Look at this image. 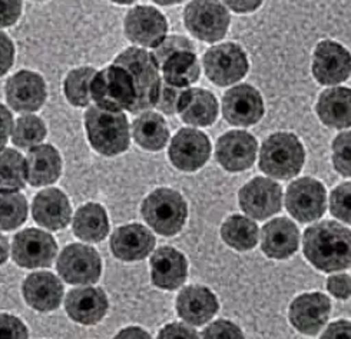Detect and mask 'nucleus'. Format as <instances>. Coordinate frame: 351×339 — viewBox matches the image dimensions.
<instances>
[{"mask_svg": "<svg viewBox=\"0 0 351 339\" xmlns=\"http://www.w3.org/2000/svg\"><path fill=\"white\" fill-rule=\"evenodd\" d=\"M317 115L330 127L348 129L351 125V90L348 88H330L317 102Z\"/></svg>", "mask_w": 351, "mask_h": 339, "instance_id": "nucleus-29", "label": "nucleus"}, {"mask_svg": "<svg viewBox=\"0 0 351 339\" xmlns=\"http://www.w3.org/2000/svg\"><path fill=\"white\" fill-rule=\"evenodd\" d=\"M164 82L173 88H188L199 79L201 68L195 51H178L162 64Z\"/></svg>", "mask_w": 351, "mask_h": 339, "instance_id": "nucleus-31", "label": "nucleus"}, {"mask_svg": "<svg viewBox=\"0 0 351 339\" xmlns=\"http://www.w3.org/2000/svg\"><path fill=\"white\" fill-rule=\"evenodd\" d=\"M136 93L132 77L121 64H109L101 72H97L90 82V101L98 108L122 112L131 109L135 105Z\"/></svg>", "mask_w": 351, "mask_h": 339, "instance_id": "nucleus-6", "label": "nucleus"}, {"mask_svg": "<svg viewBox=\"0 0 351 339\" xmlns=\"http://www.w3.org/2000/svg\"><path fill=\"white\" fill-rule=\"evenodd\" d=\"M56 268L65 282L89 285L99 281L102 261L97 249L82 244H72L60 252Z\"/></svg>", "mask_w": 351, "mask_h": 339, "instance_id": "nucleus-9", "label": "nucleus"}, {"mask_svg": "<svg viewBox=\"0 0 351 339\" xmlns=\"http://www.w3.org/2000/svg\"><path fill=\"white\" fill-rule=\"evenodd\" d=\"M328 292L337 299H348L351 294L350 275L341 273V275H332L327 279Z\"/></svg>", "mask_w": 351, "mask_h": 339, "instance_id": "nucleus-45", "label": "nucleus"}, {"mask_svg": "<svg viewBox=\"0 0 351 339\" xmlns=\"http://www.w3.org/2000/svg\"><path fill=\"white\" fill-rule=\"evenodd\" d=\"M97 73L93 68L84 66L73 69L68 73L63 90L71 105L76 108H85L90 103V82Z\"/></svg>", "mask_w": 351, "mask_h": 339, "instance_id": "nucleus-36", "label": "nucleus"}, {"mask_svg": "<svg viewBox=\"0 0 351 339\" xmlns=\"http://www.w3.org/2000/svg\"><path fill=\"white\" fill-rule=\"evenodd\" d=\"M330 312V298L322 292H310L297 297L291 302L289 318L298 332L315 335L327 324Z\"/></svg>", "mask_w": 351, "mask_h": 339, "instance_id": "nucleus-18", "label": "nucleus"}, {"mask_svg": "<svg viewBox=\"0 0 351 339\" xmlns=\"http://www.w3.org/2000/svg\"><path fill=\"white\" fill-rule=\"evenodd\" d=\"M155 236L141 223L119 226L110 236V251L125 262L142 261L154 251Z\"/></svg>", "mask_w": 351, "mask_h": 339, "instance_id": "nucleus-20", "label": "nucleus"}, {"mask_svg": "<svg viewBox=\"0 0 351 339\" xmlns=\"http://www.w3.org/2000/svg\"><path fill=\"white\" fill-rule=\"evenodd\" d=\"M168 34L165 16L151 6H136L125 18V35L132 43L145 47L161 45Z\"/></svg>", "mask_w": 351, "mask_h": 339, "instance_id": "nucleus-14", "label": "nucleus"}, {"mask_svg": "<svg viewBox=\"0 0 351 339\" xmlns=\"http://www.w3.org/2000/svg\"><path fill=\"white\" fill-rule=\"evenodd\" d=\"M205 75L217 86H230L248 72V58L239 45L227 42L213 46L202 58Z\"/></svg>", "mask_w": 351, "mask_h": 339, "instance_id": "nucleus-8", "label": "nucleus"}, {"mask_svg": "<svg viewBox=\"0 0 351 339\" xmlns=\"http://www.w3.org/2000/svg\"><path fill=\"white\" fill-rule=\"evenodd\" d=\"M221 238L232 249L245 252L257 245L258 226L245 216L232 215L222 223Z\"/></svg>", "mask_w": 351, "mask_h": 339, "instance_id": "nucleus-33", "label": "nucleus"}, {"mask_svg": "<svg viewBox=\"0 0 351 339\" xmlns=\"http://www.w3.org/2000/svg\"><path fill=\"white\" fill-rule=\"evenodd\" d=\"M184 89L185 88H173L165 82L164 85L161 84V90H159L158 102L155 108L165 113V115H175V113L178 112V103Z\"/></svg>", "mask_w": 351, "mask_h": 339, "instance_id": "nucleus-41", "label": "nucleus"}, {"mask_svg": "<svg viewBox=\"0 0 351 339\" xmlns=\"http://www.w3.org/2000/svg\"><path fill=\"white\" fill-rule=\"evenodd\" d=\"M22 0H0V29L9 27L19 21Z\"/></svg>", "mask_w": 351, "mask_h": 339, "instance_id": "nucleus-44", "label": "nucleus"}, {"mask_svg": "<svg viewBox=\"0 0 351 339\" xmlns=\"http://www.w3.org/2000/svg\"><path fill=\"white\" fill-rule=\"evenodd\" d=\"M109 308L106 294L99 288L72 289L65 299L68 316L81 325H95L104 319Z\"/></svg>", "mask_w": 351, "mask_h": 339, "instance_id": "nucleus-21", "label": "nucleus"}, {"mask_svg": "<svg viewBox=\"0 0 351 339\" xmlns=\"http://www.w3.org/2000/svg\"><path fill=\"white\" fill-rule=\"evenodd\" d=\"M351 59L347 49L337 42L323 40L315 46L313 56V75L326 86L339 85L350 77Z\"/></svg>", "mask_w": 351, "mask_h": 339, "instance_id": "nucleus-16", "label": "nucleus"}, {"mask_svg": "<svg viewBox=\"0 0 351 339\" xmlns=\"http://www.w3.org/2000/svg\"><path fill=\"white\" fill-rule=\"evenodd\" d=\"M26 303L39 312H51L59 308L63 298V285L51 272H35L23 282Z\"/></svg>", "mask_w": 351, "mask_h": 339, "instance_id": "nucleus-25", "label": "nucleus"}, {"mask_svg": "<svg viewBox=\"0 0 351 339\" xmlns=\"http://www.w3.org/2000/svg\"><path fill=\"white\" fill-rule=\"evenodd\" d=\"M14 60V46L6 34L0 32V76L6 75Z\"/></svg>", "mask_w": 351, "mask_h": 339, "instance_id": "nucleus-46", "label": "nucleus"}, {"mask_svg": "<svg viewBox=\"0 0 351 339\" xmlns=\"http://www.w3.org/2000/svg\"><path fill=\"white\" fill-rule=\"evenodd\" d=\"M26 179L32 186L55 184L62 172V159L52 145H36L26 156Z\"/></svg>", "mask_w": 351, "mask_h": 339, "instance_id": "nucleus-28", "label": "nucleus"}, {"mask_svg": "<svg viewBox=\"0 0 351 339\" xmlns=\"http://www.w3.org/2000/svg\"><path fill=\"white\" fill-rule=\"evenodd\" d=\"M217 297L205 286H186L177 297V312L181 319L193 327H202L218 312Z\"/></svg>", "mask_w": 351, "mask_h": 339, "instance_id": "nucleus-22", "label": "nucleus"}, {"mask_svg": "<svg viewBox=\"0 0 351 339\" xmlns=\"http://www.w3.org/2000/svg\"><path fill=\"white\" fill-rule=\"evenodd\" d=\"M46 126L43 121L35 115H23L12 129V142L18 148H34L46 138Z\"/></svg>", "mask_w": 351, "mask_h": 339, "instance_id": "nucleus-37", "label": "nucleus"}, {"mask_svg": "<svg viewBox=\"0 0 351 339\" xmlns=\"http://www.w3.org/2000/svg\"><path fill=\"white\" fill-rule=\"evenodd\" d=\"M306 160L301 140L290 132H277L268 136L260 152V169L276 179L287 181L297 176Z\"/></svg>", "mask_w": 351, "mask_h": 339, "instance_id": "nucleus-4", "label": "nucleus"}, {"mask_svg": "<svg viewBox=\"0 0 351 339\" xmlns=\"http://www.w3.org/2000/svg\"><path fill=\"white\" fill-rule=\"evenodd\" d=\"M177 113L186 125L211 126L218 116V102L210 90L202 88L184 89Z\"/></svg>", "mask_w": 351, "mask_h": 339, "instance_id": "nucleus-27", "label": "nucleus"}, {"mask_svg": "<svg viewBox=\"0 0 351 339\" xmlns=\"http://www.w3.org/2000/svg\"><path fill=\"white\" fill-rule=\"evenodd\" d=\"M158 338H162V339L189 338V339H194V338H198V334L194 328H189L184 324H171V325H167L164 329L159 331Z\"/></svg>", "mask_w": 351, "mask_h": 339, "instance_id": "nucleus-47", "label": "nucleus"}, {"mask_svg": "<svg viewBox=\"0 0 351 339\" xmlns=\"http://www.w3.org/2000/svg\"><path fill=\"white\" fill-rule=\"evenodd\" d=\"M202 338H208V339H239L244 338V334L241 328H238L235 324H232L231 321L227 319H219L214 324L206 327L202 331Z\"/></svg>", "mask_w": 351, "mask_h": 339, "instance_id": "nucleus-42", "label": "nucleus"}, {"mask_svg": "<svg viewBox=\"0 0 351 339\" xmlns=\"http://www.w3.org/2000/svg\"><path fill=\"white\" fill-rule=\"evenodd\" d=\"M115 64H121L130 72L135 86L136 99L131 113H142L156 106L159 90H161V77H159L158 64L152 53L138 47H130L117 56Z\"/></svg>", "mask_w": 351, "mask_h": 339, "instance_id": "nucleus-3", "label": "nucleus"}, {"mask_svg": "<svg viewBox=\"0 0 351 339\" xmlns=\"http://www.w3.org/2000/svg\"><path fill=\"white\" fill-rule=\"evenodd\" d=\"M6 101L16 112H36L46 101V84L39 73L21 71L5 86Z\"/></svg>", "mask_w": 351, "mask_h": 339, "instance_id": "nucleus-19", "label": "nucleus"}, {"mask_svg": "<svg viewBox=\"0 0 351 339\" xmlns=\"http://www.w3.org/2000/svg\"><path fill=\"white\" fill-rule=\"evenodd\" d=\"M154 2L161 6H171V5H178L184 2V0H154Z\"/></svg>", "mask_w": 351, "mask_h": 339, "instance_id": "nucleus-53", "label": "nucleus"}, {"mask_svg": "<svg viewBox=\"0 0 351 339\" xmlns=\"http://www.w3.org/2000/svg\"><path fill=\"white\" fill-rule=\"evenodd\" d=\"M9 258V242L8 238L0 234V265H3Z\"/></svg>", "mask_w": 351, "mask_h": 339, "instance_id": "nucleus-52", "label": "nucleus"}, {"mask_svg": "<svg viewBox=\"0 0 351 339\" xmlns=\"http://www.w3.org/2000/svg\"><path fill=\"white\" fill-rule=\"evenodd\" d=\"M258 143L245 131H230L217 140L215 158L218 164L228 172L250 169L257 158Z\"/></svg>", "mask_w": 351, "mask_h": 339, "instance_id": "nucleus-17", "label": "nucleus"}, {"mask_svg": "<svg viewBox=\"0 0 351 339\" xmlns=\"http://www.w3.org/2000/svg\"><path fill=\"white\" fill-rule=\"evenodd\" d=\"M222 115L234 126H252L264 116L261 93L251 85H238L222 98Z\"/></svg>", "mask_w": 351, "mask_h": 339, "instance_id": "nucleus-15", "label": "nucleus"}, {"mask_svg": "<svg viewBox=\"0 0 351 339\" xmlns=\"http://www.w3.org/2000/svg\"><path fill=\"white\" fill-rule=\"evenodd\" d=\"M56 253L58 245L53 236L40 229L29 228L16 234L12 244L13 261L27 269L51 266Z\"/></svg>", "mask_w": 351, "mask_h": 339, "instance_id": "nucleus-11", "label": "nucleus"}, {"mask_svg": "<svg viewBox=\"0 0 351 339\" xmlns=\"http://www.w3.org/2000/svg\"><path fill=\"white\" fill-rule=\"evenodd\" d=\"M238 202L248 216L264 221L281 211L282 189L267 177H254L239 190Z\"/></svg>", "mask_w": 351, "mask_h": 339, "instance_id": "nucleus-13", "label": "nucleus"}, {"mask_svg": "<svg viewBox=\"0 0 351 339\" xmlns=\"http://www.w3.org/2000/svg\"><path fill=\"white\" fill-rule=\"evenodd\" d=\"M350 199H351V185L350 182L339 185L332 190L330 197V211L334 218L346 223L351 222L350 215Z\"/></svg>", "mask_w": 351, "mask_h": 339, "instance_id": "nucleus-39", "label": "nucleus"}, {"mask_svg": "<svg viewBox=\"0 0 351 339\" xmlns=\"http://www.w3.org/2000/svg\"><path fill=\"white\" fill-rule=\"evenodd\" d=\"M171 164L182 172L201 169L211 156V142L204 132L184 127L172 138L168 151Z\"/></svg>", "mask_w": 351, "mask_h": 339, "instance_id": "nucleus-12", "label": "nucleus"}, {"mask_svg": "<svg viewBox=\"0 0 351 339\" xmlns=\"http://www.w3.org/2000/svg\"><path fill=\"white\" fill-rule=\"evenodd\" d=\"M13 129V118L6 106L0 103V149L5 148Z\"/></svg>", "mask_w": 351, "mask_h": 339, "instance_id": "nucleus-48", "label": "nucleus"}, {"mask_svg": "<svg viewBox=\"0 0 351 339\" xmlns=\"http://www.w3.org/2000/svg\"><path fill=\"white\" fill-rule=\"evenodd\" d=\"M110 2L118 3V5H131L135 2V0H110Z\"/></svg>", "mask_w": 351, "mask_h": 339, "instance_id": "nucleus-54", "label": "nucleus"}, {"mask_svg": "<svg viewBox=\"0 0 351 339\" xmlns=\"http://www.w3.org/2000/svg\"><path fill=\"white\" fill-rule=\"evenodd\" d=\"M285 206L287 211L298 222H313L322 218L326 212V188L313 177H300L287 189Z\"/></svg>", "mask_w": 351, "mask_h": 339, "instance_id": "nucleus-10", "label": "nucleus"}, {"mask_svg": "<svg viewBox=\"0 0 351 339\" xmlns=\"http://www.w3.org/2000/svg\"><path fill=\"white\" fill-rule=\"evenodd\" d=\"M222 2L232 12L241 14L252 13L263 5V0H222Z\"/></svg>", "mask_w": 351, "mask_h": 339, "instance_id": "nucleus-49", "label": "nucleus"}, {"mask_svg": "<svg viewBox=\"0 0 351 339\" xmlns=\"http://www.w3.org/2000/svg\"><path fill=\"white\" fill-rule=\"evenodd\" d=\"M188 275L186 258L172 247H161L151 258L152 284L165 290H175L184 285Z\"/></svg>", "mask_w": 351, "mask_h": 339, "instance_id": "nucleus-24", "label": "nucleus"}, {"mask_svg": "<svg viewBox=\"0 0 351 339\" xmlns=\"http://www.w3.org/2000/svg\"><path fill=\"white\" fill-rule=\"evenodd\" d=\"M141 212L156 234L173 236L184 228L188 206L180 192L169 188H159L142 202Z\"/></svg>", "mask_w": 351, "mask_h": 339, "instance_id": "nucleus-5", "label": "nucleus"}, {"mask_svg": "<svg viewBox=\"0 0 351 339\" xmlns=\"http://www.w3.org/2000/svg\"><path fill=\"white\" fill-rule=\"evenodd\" d=\"M73 234L86 242H101L109 234L108 214L99 203H86L73 216Z\"/></svg>", "mask_w": 351, "mask_h": 339, "instance_id": "nucleus-32", "label": "nucleus"}, {"mask_svg": "<svg viewBox=\"0 0 351 339\" xmlns=\"http://www.w3.org/2000/svg\"><path fill=\"white\" fill-rule=\"evenodd\" d=\"M302 249L307 261L323 272L350 268L351 232L336 221H322L304 232Z\"/></svg>", "mask_w": 351, "mask_h": 339, "instance_id": "nucleus-1", "label": "nucleus"}, {"mask_svg": "<svg viewBox=\"0 0 351 339\" xmlns=\"http://www.w3.org/2000/svg\"><path fill=\"white\" fill-rule=\"evenodd\" d=\"M300 245V232L293 221L276 218L269 221L261 234V249L271 260H287Z\"/></svg>", "mask_w": 351, "mask_h": 339, "instance_id": "nucleus-26", "label": "nucleus"}, {"mask_svg": "<svg viewBox=\"0 0 351 339\" xmlns=\"http://www.w3.org/2000/svg\"><path fill=\"white\" fill-rule=\"evenodd\" d=\"M184 22L197 39L215 43L227 35L231 18L219 0H193L184 10Z\"/></svg>", "mask_w": 351, "mask_h": 339, "instance_id": "nucleus-7", "label": "nucleus"}, {"mask_svg": "<svg viewBox=\"0 0 351 339\" xmlns=\"http://www.w3.org/2000/svg\"><path fill=\"white\" fill-rule=\"evenodd\" d=\"M26 160L14 149H0V190L25 188Z\"/></svg>", "mask_w": 351, "mask_h": 339, "instance_id": "nucleus-34", "label": "nucleus"}, {"mask_svg": "<svg viewBox=\"0 0 351 339\" xmlns=\"http://www.w3.org/2000/svg\"><path fill=\"white\" fill-rule=\"evenodd\" d=\"M322 336L323 338H350V322L348 321L334 322V324H331Z\"/></svg>", "mask_w": 351, "mask_h": 339, "instance_id": "nucleus-50", "label": "nucleus"}, {"mask_svg": "<svg viewBox=\"0 0 351 339\" xmlns=\"http://www.w3.org/2000/svg\"><path fill=\"white\" fill-rule=\"evenodd\" d=\"M132 135L136 145L149 152L165 148L169 139V129L165 119L155 112H142L132 123Z\"/></svg>", "mask_w": 351, "mask_h": 339, "instance_id": "nucleus-30", "label": "nucleus"}, {"mask_svg": "<svg viewBox=\"0 0 351 339\" xmlns=\"http://www.w3.org/2000/svg\"><path fill=\"white\" fill-rule=\"evenodd\" d=\"M27 336V328L19 318L8 314H0V338L22 339Z\"/></svg>", "mask_w": 351, "mask_h": 339, "instance_id": "nucleus-43", "label": "nucleus"}, {"mask_svg": "<svg viewBox=\"0 0 351 339\" xmlns=\"http://www.w3.org/2000/svg\"><path fill=\"white\" fill-rule=\"evenodd\" d=\"M27 201L16 190H0V231L18 229L26 222Z\"/></svg>", "mask_w": 351, "mask_h": 339, "instance_id": "nucleus-35", "label": "nucleus"}, {"mask_svg": "<svg viewBox=\"0 0 351 339\" xmlns=\"http://www.w3.org/2000/svg\"><path fill=\"white\" fill-rule=\"evenodd\" d=\"M117 338H151L149 334H147L142 328L138 327H130V328H125L122 329Z\"/></svg>", "mask_w": 351, "mask_h": 339, "instance_id": "nucleus-51", "label": "nucleus"}, {"mask_svg": "<svg viewBox=\"0 0 351 339\" xmlns=\"http://www.w3.org/2000/svg\"><path fill=\"white\" fill-rule=\"evenodd\" d=\"M85 129L90 147L104 156H117L130 148V125L122 112L92 106L85 113Z\"/></svg>", "mask_w": 351, "mask_h": 339, "instance_id": "nucleus-2", "label": "nucleus"}, {"mask_svg": "<svg viewBox=\"0 0 351 339\" xmlns=\"http://www.w3.org/2000/svg\"><path fill=\"white\" fill-rule=\"evenodd\" d=\"M350 131L341 132L332 142V165L341 176H351V156H350Z\"/></svg>", "mask_w": 351, "mask_h": 339, "instance_id": "nucleus-38", "label": "nucleus"}, {"mask_svg": "<svg viewBox=\"0 0 351 339\" xmlns=\"http://www.w3.org/2000/svg\"><path fill=\"white\" fill-rule=\"evenodd\" d=\"M178 51H195L194 45L189 39L184 38V36H171V38H165L162 40L161 45H158L155 47V51L152 53L155 62L158 66L161 64L175 52Z\"/></svg>", "mask_w": 351, "mask_h": 339, "instance_id": "nucleus-40", "label": "nucleus"}, {"mask_svg": "<svg viewBox=\"0 0 351 339\" xmlns=\"http://www.w3.org/2000/svg\"><path fill=\"white\" fill-rule=\"evenodd\" d=\"M32 214H34L35 222L43 228L60 231L68 226L72 208L68 197L60 189L47 188L35 197Z\"/></svg>", "mask_w": 351, "mask_h": 339, "instance_id": "nucleus-23", "label": "nucleus"}]
</instances>
